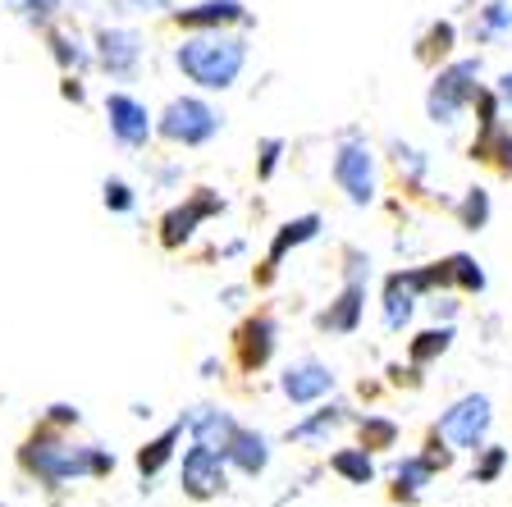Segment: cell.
<instances>
[{"instance_id": "obj_1", "label": "cell", "mask_w": 512, "mask_h": 507, "mask_svg": "<svg viewBox=\"0 0 512 507\" xmlns=\"http://www.w3.org/2000/svg\"><path fill=\"white\" fill-rule=\"evenodd\" d=\"M19 466L28 471V476L42 480V485L60 489V485L83 480V476H110V471H115V457L101 453V448L64 444L51 425H42V430H37L28 444L19 448Z\"/></svg>"}, {"instance_id": "obj_2", "label": "cell", "mask_w": 512, "mask_h": 507, "mask_svg": "<svg viewBox=\"0 0 512 507\" xmlns=\"http://www.w3.org/2000/svg\"><path fill=\"white\" fill-rule=\"evenodd\" d=\"M174 64H179L197 87H206V92H224V87H234L238 74H243L247 42L243 37H224L220 28H211L206 37L183 42L179 51H174Z\"/></svg>"}, {"instance_id": "obj_3", "label": "cell", "mask_w": 512, "mask_h": 507, "mask_svg": "<svg viewBox=\"0 0 512 507\" xmlns=\"http://www.w3.org/2000/svg\"><path fill=\"white\" fill-rule=\"evenodd\" d=\"M480 60H458V64H448L444 74L435 78V87H430L426 96V110L435 124H458V115L476 101L480 92Z\"/></svg>"}, {"instance_id": "obj_4", "label": "cell", "mask_w": 512, "mask_h": 507, "mask_svg": "<svg viewBox=\"0 0 512 507\" xmlns=\"http://www.w3.org/2000/svg\"><path fill=\"white\" fill-rule=\"evenodd\" d=\"M490 425H494L490 398H485V393H467V398H458L444 416H439L435 434L444 439V444H453V448H471V453H480Z\"/></svg>"}, {"instance_id": "obj_5", "label": "cell", "mask_w": 512, "mask_h": 507, "mask_svg": "<svg viewBox=\"0 0 512 507\" xmlns=\"http://www.w3.org/2000/svg\"><path fill=\"white\" fill-rule=\"evenodd\" d=\"M156 128H160V138L179 142V147H202V142H211L220 133V115L206 101H197V96H179V101L165 106Z\"/></svg>"}, {"instance_id": "obj_6", "label": "cell", "mask_w": 512, "mask_h": 507, "mask_svg": "<svg viewBox=\"0 0 512 507\" xmlns=\"http://www.w3.org/2000/svg\"><path fill=\"white\" fill-rule=\"evenodd\" d=\"M224 466H229V462H224L220 448L197 444V439H192V448L183 453V462H179L183 494L197 498V503H211V498H220L224 494Z\"/></svg>"}, {"instance_id": "obj_7", "label": "cell", "mask_w": 512, "mask_h": 507, "mask_svg": "<svg viewBox=\"0 0 512 507\" xmlns=\"http://www.w3.org/2000/svg\"><path fill=\"white\" fill-rule=\"evenodd\" d=\"M334 183L352 206H371L375 201V156L362 142H343L334 151Z\"/></svg>"}, {"instance_id": "obj_8", "label": "cell", "mask_w": 512, "mask_h": 507, "mask_svg": "<svg viewBox=\"0 0 512 507\" xmlns=\"http://www.w3.org/2000/svg\"><path fill=\"white\" fill-rule=\"evenodd\" d=\"M106 119H110V133H115L124 147H142V142L151 138V115L142 101H133V96L115 92L106 96Z\"/></svg>"}, {"instance_id": "obj_9", "label": "cell", "mask_w": 512, "mask_h": 507, "mask_svg": "<svg viewBox=\"0 0 512 507\" xmlns=\"http://www.w3.org/2000/svg\"><path fill=\"white\" fill-rule=\"evenodd\" d=\"M234 357L243 370H261L270 357H275V320L270 316H252L238 325L234 334Z\"/></svg>"}, {"instance_id": "obj_10", "label": "cell", "mask_w": 512, "mask_h": 507, "mask_svg": "<svg viewBox=\"0 0 512 507\" xmlns=\"http://www.w3.org/2000/svg\"><path fill=\"white\" fill-rule=\"evenodd\" d=\"M279 389H284V398H288V402L307 407V402L325 398V393L334 389V370H330V366H320V361H298V366H288V370H284Z\"/></svg>"}, {"instance_id": "obj_11", "label": "cell", "mask_w": 512, "mask_h": 507, "mask_svg": "<svg viewBox=\"0 0 512 507\" xmlns=\"http://www.w3.org/2000/svg\"><path fill=\"white\" fill-rule=\"evenodd\" d=\"M215 211H220V201L206 197V192H202V197H192L188 206H174V211L160 220V243H165V247H183L192 233H197V224H202L206 215H215Z\"/></svg>"}, {"instance_id": "obj_12", "label": "cell", "mask_w": 512, "mask_h": 507, "mask_svg": "<svg viewBox=\"0 0 512 507\" xmlns=\"http://www.w3.org/2000/svg\"><path fill=\"white\" fill-rule=\"evenodd\" d=\"M224 462L234 466V471H243V476H261V471L270 466V444H266V434L243 430V425H238V430L229 434V444H224Z\"/></svg>"}, {"instance_id": "obj_13", "label": "cell", "mask_w": 512, "mask_h": 507, "mask_svg": "<svg viewBox=\"0 0 512 507\" xmlns=\"http://www.w3.org/2000/svg\"><path fill=\"white\" fill-rule=\"evenodd\" d=\"M416 297H421V279H416V270H403V275L384 279V325L403 329L416 311Z\"/></svg>"}, {"instance_id": "obj_14", "label": "cell", "mask_w": 512, "mask_h": 507, "mask_svg": "<svg viewBox=\"0 0 512 507\" xmlns=\"http://www.w3.org/2000/svg\"><path fill=\"white\" fill-rule=\"evenodd\" d=\"M183 425H188V434L197 444H211V448H220V453H224V444H229V434L238 430L234 416L220 412V407H192Z\"/></svg>"}, {"instance_id": "obj_15", "label": "cell", "mask_w": 512, "mask_h": 507, "mask_svg": "<svg viewBox=\"0 0 512 507\" xmlns=\"http://www.w3.org/2000/svg\"><path fill=\"white\" fill-rule=\"evenodd\" d=\"M362 302H366V279H348L339 302L320 316V329H330V334H352L357 320H362Z\"/></svg>"}, {"instance_id": "obj_16", "label": "cell", "mask_w": 512, "mask_h": 507, "mask_svg": "<svg viewBox=\"0 0 512 507\" xmlns=\"http://www.w3.org/2000/svg\"><path fill=\"white\" fill-rule=\"evenodd\" d=\"M174 19H179V28H224V23H243L247 10L238 0H206V5L179 10Z\"/></svg>"}, {"instance_id": "obj_17", "label": "cell", "mask_w": 512, "mask_h": 507, "mask_svg": "<svg viewBox=\"0 0 512 507\" xmlns=\"http://www.w3.org/2000/svg\"><path fill=\"white\" fill-rule=\"evenodd\" d=\"M142 55V42L138 32H101V64H106L110 74H128Z\"/></svg>"}, {"instance_id": "obj_18", "label": "cell", "mask_w": 512, "mask_h": 507, "mask_svg": "<svg viewBox=\"0 0 512 507\" xmlns=\"http://www.w3.org/2000/svg\"><path fill=\"white\" fill-rule=\"evenodd\" d=\"M316 233H320V215H302V220L284 224V229H279V238H275V243H270V256H266V279L275 275V265L284 261V252H288V247H302V243H311Z\"/></svg>"}, {"instance_id": "obj_19", "label": "cell", "mask_w": 512, "mask_h": 507, "mask_svg": "<svg viewBox=\"0 0 512 507\" xmlns=\"http://www.w3.org/2000/svg\"><path fill=\"white\" fill-rule=\"evenodd\" d=\"M476 160H494L499 174H512V133H503L499 124H480V138L471 142Z\"/></svg>"}, {"instance_id": "obj_20", "label": "cell", "mask_w": 512, "mask_h": 507, "mask_svg": "<svg viewBox=\"0 0 512 507\" xmlns=\"http://www.w3.org/2000/svg\"><path fill=\"white\" fill-rule=\"evenodd\" d=\"M179 439H183V421H179V425H170V430L160 434V439H151V444L142 448V453H138V471H142V480H156L160 471H165V462L174 457Z\"/></svg>"}, {"instance_id": "obj_21", "label": "cell", "mask_w": 512, "mask_h": 507, "mask_svg": "<svg viewBox=\"0 0 512 507\" xmlns=\"http://www.w3.org/2000/svg\"><path fill=\"white\" fill-rule=\"evenodd\" d=\"M339 425H343V407H320L316 416H307V421L293 425V430H288V439H293V444H325Z\"/></svg>"}, {"instance_id": "obj_22", "label": "cell", "mask_w": 512, "mask_h": 507, "mask_svg": "<svg viewBox=\"0 0 512 507\" xmlns=\"http://www.w3.org/2000/svg\"><path fill=\"white\" fill-rule=\"evenodd\" d=\"M430 476H435V466H430L426 457H407V462L394 471V485H398V489H394V498H403V503H412V498L430 485Z\"/></svg>"}, {"instance_id": "obj_23", "label": "cell", "mask_w": 512, "mask_h": 507, "mask_svg": "<svg viewBox=\"0 0 512 507\" xmlns=\"http://www.w3.org/2000/svg\"><path fill=\"white\" fill-rule=\"evenodd\" d=\"M330 466L339 471L348 485H371L375 480V462H371V453L366 448H343V453H334L330 457Z\"/></svg>"}, {"instance_id": "obj_24", "label": "cell", "mask_w": 512, "mask_h": 507, "mask_svg": "<svg viewBox=\"0 0 512 507\" xmlns=\"http://www.w3.org/2000/svg\"><path fill=\"white\" fill-rule=\"evenodd\" d=\"M453 348V329H426V334L412 338V366H430L435 357H444V352Z\"/></svg>"}, {"instance_id": "obj_25", "label": "cell", "mask_w": 512, "mask_h": 507, "mask_svg": "<svg viewBox=\"0 0 512 507\" xmlns=\"http://www.w3.org/2000/svg\"><path fill=\"white\" fill-rule=\"evenodd\" d=\"M357 434H362L366 453H380V448H394L398 444V425L394 421H380V416H366V421L357 425Z\"/></svg>"}, {"instance_id": "obj_26", "label": "cell", "mask_w": 512, "mask_h": 507, "mask_svg": "<svg viewBox=\"0 0 512 507\" xmlns=\"http://www.w3.org/2000/svg\"><path fill=\"white\" fill-rule=\"evenodd\" d=\"M458 220H462V229H485V224H490V192L471 188L458 206Z\"/></svg>"}, {"instance_id": "obj_27", "label": "cell", "mask_w": 512, "mask_h": 507, "mask_svg": "<svg viewBox=\"0 0 512 507\" xmlns=\"http://www.w3.org/2000/svg\"><path fill=\"white\" fill-rule=\"evenodd\" d=\"M503 466H508V453L503 448H485V457L476 462V485H494L503 476Z\"/></svg>"}, {"instance_id": "obj_28", "label": "cell", "mask_w": 512, "mask_h": 507, "mask_svg": "<svg viewBox=\"0 0 512 507\" xmlns=\"http://www.w3.org/2000/svg\"><path fill=\"white\" fill-rule=\"evenodd\" d=\"M448 51H453V23H439V28H430L426 46H421V60H439Z\"/></svg>"}, {"instance_id": "obj_29", "label": "cell", "mask_w": 512, "mask_h": 507, "mask_svg": "<svg viewBox=\"0 0 512 507\" xmlns=\"http://www.w3.org/2000/svg\"><path fill=\"white\" fill-rule=\"evenodd\" d=\"M106 206H110V211H119V215H128V211H133V188H128V183H119V179H110L106 183Z\"/></svg>"}, {"instance_id": "obj_30", "label": "cell", "mask_w": 512, "mask_h": 507, "mask_svg": "<svg viewBox=\"0 0 512 507\" xmlns=\"http://www.w3.org/2000/svg\"><path fill=\"white\" fill-rule=\"evenodd\" d=\"M508 23H512V10H508V5H503V0H499V5H490V10H485V28H490V32L508 28Z\"/></svg>"}, {"instance_id": "obj_31", "label": "cell", "mask_w": 512, "mask_h": 507, "mask_svg": "<svg viewBox=\"0 0 512 507\" xmlns=\"http://www.w3.org/2000/svg\"><path fill=\"white\" fill-rule=\"evenodd\" d=\"M275 160H279V142H266V156H261V179L275 174Z\"/></svg>"}, {"instance_id": "obj_32", "label": "cell", "mask_w": 512, "mask_h": 507, "mask_svg": "<svg viewBox=\"0 0 512 507\" xmlns=\"http://www.w3.org/2000/svg\"><path fill=\"white\" fill-rule=\"evenodd\" d=\"M51 425H78V412L60 402V407H51Z\"/></svg>"}, {"instance_id": "obj_33", "label": "cell", "mask_w": 512, "mask_h": 507, "mask_svg": "<svg viewBox=\"0 0 512 507\" xmlns=\"http://www.w3.org/2000/svg\"><path fill=\"white\" fill-rule=\"evenodd\" d=\"M499 96H503V101H508V106H512V74H503V78H499Z\"/></svg>"}, {"instance_id": "obj_34", "label": "cell", "mask_w": 512, "mask_h": 507, "mask_svg": "<svg viewBox=\"0 0 512 507\" xmlns=\"http://www.w3.org/2000/svg\"><path fill=\"white\" fill-rule=\"evenodd\" d=\"M23 5H28V10H42V14H46V10L55 5V0H23Z\"/></svg>"}]
</instances>
